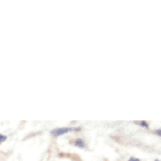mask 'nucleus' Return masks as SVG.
<instances>
[{"label": "nucleus", "mask_w": 161, "mask_h": 161, "mask_svg": "<svg viewBox=\"0 0 161 161\" xmlns=\"http://www.w3.org/2000/svg\"><path fill=\"white\" fill-rule=\"evenodd\" d=\"M136 125H137V126H140V127H142V128H146V130L150 127L148 122H145V120H141V122H136Z\"/></svg>", "instance_id": "nucleus-3"}, {"label": "nucleus", "mask_w": 161, "mask_h": 161, "mask_svg": "<svg viewBox=\"0 0 161 161\" xmlns=\"http://www.w3.org/2000/svg\"><path fill=\"white\" fill-rule=\"evenodd\" d=\"M74 146H76V147H79V148H86V143H85V141L83 140V138H76L74 142H71Z\"/></svg>", "instance_id": "nucleus-2"}, {"label": "nucleus", "mask_w": 161, "mask_h": 161, "mask_svg": "<svg viewBox=\"0 0 161 161\" xmlns=\"http://www.w3.org/2000/svg\"><path fill=\"white\" fill-rule=\"evenodd\" d=\"M4 141H7V136L0 133V142H4Z\"/></svg>", "instance_id": "nucleus-4"}, {"label": "nucleus", "mask_w": 161, "mask_h": 161, "mask_svg": "<svg viewBox=\"0 0 161 161\" xmlns=\"http://www.w3.org/2000/svg\"><path fill=\"white\" fill-rule=\"evenodd\" d=\"M155 135L160 136V135H161V131H160V130H156V131H155Z\"/></svg>", "instance_id": "nucleus-6"}, {"label": "nucleus", "mask_w": 161, "mask_h": 161, "mask_svg": "<svg viewBox=\"0 0 161 161\" xmlns=\"http://www.w3.org/2000/svg\"><path fill=\"white\" fill-rule=\"evenodd\" d=\"M72 131H81V127H62V128H55L51 131V135L53 137H58V136H62V135H66L69 132H72Z\"/></svg>", "instance_id": "nucleus-1"}, {"label": "nucleus", "mask_w": 161, "mask_h": 161, "mask_svg": "<svg viewBox=\"0 0 161 161\" xmlns=\"http://www.w3.org/2000/svg\"><path fill=\"white\" fill-rule=\"evenodd\" d=\"M155 161H158V160H155Z\"/></svg>", "instance_id": "nucleus-7"}, {"label": "nucleus", "mask_w": 161, "mask_h": 161, "mask_svg": "<svg viewBox=\"0 0 161 161\" xmlns=\"http://www.w3.org/2000/svg\"><path fill=\"white\" fill-rule=\"evenodd\" d=\"M128 161H141V160H140V158H137V157H133V156H132V157H130V160H128Z\"/></svg>", "instance_id": "nucleus-5"}]
</instances>
